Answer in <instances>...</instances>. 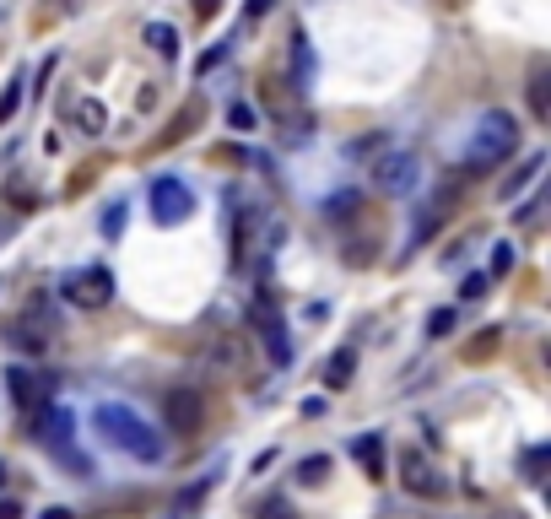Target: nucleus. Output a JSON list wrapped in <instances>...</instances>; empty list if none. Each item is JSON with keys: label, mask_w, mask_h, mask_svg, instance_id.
<instances>
[{"label": "nucleus", "mask_w": 551, "mask_h": 519, "mask_svg": "<svg viewBox=\"0 0 551 519\" xmlns=\"http://www.w3.org/2000/svg\"><path fill=\"white\" fill-rule=\"evenodd\" d=\"M92 428L103 433V444L125 449V455H136L146 465L163 460V433H157L152 422H146L136 406H125V401H103L98 411H92Z\"/></svg>", "instance_id": "1"}, {"label": "nucleus", "mask_w": 551, "mask_h": 519, "mask_svg": "<svg viewBox=\"0 0 551 519\" xmlns=\"http://www.w3.org/2000/svg\"><path fill=\"white\" fill-rule=\"evenodd\" d=\"M514 146H519V119L503 114V109H492V114L476 119V130H470L465 168H497V163H508V152H514Z\"/></svg>", "instance_id": "2"}, {"label": "nucleus", "mask_w": 551, "mask_h": 519, "mask_svg": "<svg viewBox=\"0 0 551 519\" xmlns=\"http://www.w3.org/2000/svg\"><path fill=\"white\" fill-rule=\"evenodd\" d=\"M60 292H65V303H76V309H109L114 276H109V265H82V271H71L60 282Z\"/></svg>", "instance_id": "3"}, {"label": "nucleus", "mask_w": 551, "mask_h": 519, "mask_svg": "<svg viewBox=\"0 0 551 519\" xmlns=\"http://www.w3.org/2000/svg\"><path fill=\"white\" fill-rule=\"evenodd\" d=\"M249 330L260 336V346H265V357H271L276 368H287L292 363V341H287V325H281V309L276 303H249Z\"/></svg>", "instance_id": "4"}, {"label": "nucleus", "mask_w": 551, "mask_h": 519, "mask_svg": "<svg viewBox=\"0 0 551 519\" xmlns=\"http://www.w3.org/2000/svg\"><path fill=\"white\" fill-rule=\"evenodd\" d=\"M152 211H157V222H168V228L190 222V217H195V195H190V184L173 179V173H163V179L152 184Z\"/></svg>", "instance_id": "5"}, {"label": "nucleus", "mask_w": 551, "mask_h": 519, "mask_svg": "<svg viewBox=\"0 0 551 519\" xmlns=\"http://www.w3.org/2000/svg\"><path fill=\"white\" fill-rule=\"evenodd\" d=\"M373 184H379L384 195H406V190H416V157L400 152V146H384L379 163H373Z\"/></svg>", "instance_id": "6"}, {"label": "nucleus", "mask_w": 551, "mask_h": 519, "mask_svg": "<svg viewBox=\"0 0 551 519\" xmlns=\"http://www.w3.org/2000/svg\"><path fill=\"white\" fill-rule=\"evenodd\" d=\"M200 417H206V401H200V390H190V384H179V390L163 395V422H168V433L190 438V433L200 428Z\"/></svg>", "instance_id": "7"}, {"label": "nucleus", "mask_w": 551, "mask_h": 519, "mask_svg": "<svg viewBox=\"0 0 551 519\" xmlns=\"http://www.w3.org/2000/svg\"><path fill=\"white\" fill-rule=\"evenodd\" d=\"M400 482H406L411 498H443V492H449V482H443V476H438L422 455H416V449H406V455H400Z\"/></svg>", "instance_id": "8"}, {"label": "nucleus", "mask_w": 551, "mask_h": 519, "mask_svg": "<svg viewBox=\"0 0 551 519\" xmlns=\"http://www.w3.org/2000/svg\"><path fill=\"white\" fill-rule=\"evenodd\" d=\"M524 98H530V119H535V125H546V119H551V65L546 60H535L530 82H524Z\"/></svg>", "instance_id": "9"}, {"label": "nucleus", "mask_w": 551, "mask_h": 519, "mask_svg": "<svg viewBox=\"0 0 551 519\" xmlns=\"http://www.w3.org/2000/svg\"><path fill=\"white\" fill-rule=\"evenodd\" d=\"M541 168H546V157H541V152H530V157H524V163L503 179V201H519V195L530 190L535 179H541Z\"/></svg>", "instance_id": "10"}, {"label": "nucleus", "mask_w": 551, "mask_h": 519, "mask_svg": "<svg viewBox=\"0 0 551 519\" xmlns=\"http://www.w3.org/2000/svg\"><path fill=\"white\" fill-rule=\"evenodd\" d=\"M352 455H357V465L373 476V482L384 476V438H379V433H362L357 444H352Z\"/></svg>", "instance_id": "11"}, {"label": "nucleus", "mask_w": 551, "mask_h": 519, "mask_svg": "<svg viewBox=\"0 0 551 519\" xmlns=\"http://www.w3.org/2000/svg\"><path fill=\"white\" fill-rule=\"evenodd\" d=\"M11 395H17V406H33V411L49 406V390L28 374V368H11Z\"/></svg>", "instance_id": "12"}, {"label": "nucleus", "mask_w": 551, "mask_h": 519, "mask_svg": "<svg viewBox=\"0 0 551 519\" xmlns=\"http://www.w3.org/2000/svg\"><path fill=\"white\" fill-rule=\"evenodd\" d=\"M449 206H454V195H449V190H443V195H438V201H433V206H427V211H422V217H416V244H422V238H433V233L443 228V217H449Z\"/></svg>", "instance_id": "13"}, {"label": "nucleus", "mask_w": 551, "mask_h": 519, "mask_svg": "<svg viewBox=\"0 0 551 519\" xmlns=\"http://www.w3.org/2000/svg\"><path fill=\"white\" fill-rule=\"evenodd\" d=\"M357 211H362V195H357V190H341V195H330V201H325V217L341 222V228L357 217Z\"/></svg>", "instance_id": "14"}, {"label": "nucleus", "mask_w": 551, "mask_h": 519, "mask_svg": "<svg viewBox=\"0 0 551 519\" xmlns=\"http://www.w3.org/2000/svg\"><path fill=\"white\" fill-rule=\"evenodd\" d=\"M206 492H211V476H206V482H195L190 492H179V498H173V509H168V519H190L200 503H206Z\"/></svg>", "instance_id": "15"}, {"label": "nucleus", "mask_w": 551, "mask_h": 519, "mask_svg": "<svg viewBox=\"0 0 551 519\" xmlns=\"http://www.w3.org/2000/svg\"><path fill=\"white\" fill-rule=\"evenodd\" d=\"M76 125H82V136H103V125H109V114H103V103L82 98V103H76Z\"/></svg>", "instance_id": "16"}, {"label": "nucleus", "mask_w": 551, "mask_h": 519, "mask_svg": "<svg viewBox=\"0 0 551 519\" xmlns=\"http://www.w3.org/2000/svg\"><path fill=\"white\" fill-rule=\"evenodd\" d=\"M146 44H152L163 60H173V55H179V33H173L168 22H152V28H146Z\"/></svg>", "instance_id": "17"}, {"label": "nucleus", "mask_w": 551, "mask_h": 519, "mask_svg": "<svg viewBox=\"0 0 551 519\" xmlns=\"http://www.w3.org/2000/svg\"><path fill=\"white\" fill-rule=\"evenodd\" d=\"M200 114H206V109H200V103H190V109H184L179 119H173V125H168V136H163V146H179L184 136H190V130H195V119Z\"/></svg>", "instance_id": "18"}, {"label": "nucleus", "mask_w": 551, "mask_h": 519, "mask_svg": "<svg viewBox=\"0 0 551 519\" xmlns=\"http://www.w3.org/2000/svg\"><path fill=\"white\" fill-rule=\"evenodd\" d=\"M352 368H357V357H352V352H335V357H330V368H325V384H330V390H341V384L352 379Z\"/></svg>", "instance_id": "19"}, {"label": "nucleus", "mask_w": 551, "mask_h": 519, "mask_svg": "<svg viewBox=\"0 0 551 519\" xmlns=\"http://www.w3.org/2000/svg\"><path fill=\"white\" fill-rule=\"evenodd\" d=\"M330 476V455H308L303 465H298V482H308V487H319Z\"/></svg>", "instance_id": "20"}, {"label": "nucleus", "mask_w": 551, "mask_h": 519, "mask_svg": "<svg viewBox=\"0 0 551 519\" xmlns=\"http://www.w3.org/2000/svg\"><path fill=\"white\" fill-rule=\"evenodd\" d=\"M227 125H233V130H244V136H249V130L260 125V114H254L249 103H233V109H227Z\"/></svg>", "instance_id": "21"}, {"label": "nucleus", "mask_w": 551, "mask_h": 519, "mask_svg": "<svg viewBox=\"0 0 551 519\" xmlns=\"http://www.w3.org/2000/svg\"><path fill=\"white\" fill-rule=\"evenodd\" d=\"M260 519H298V509H292L287 498H265L260 503Z\"/></svg>", "instance_id": "22"}, {"label": "nucleus", "mask_w": 551, "mask_h": 519, "mask_svg": "<svg viewBox=\"0 0 551 519\" xmlns=\"http://www.w3.org/2000/svg\"><path fill=\"white\" fill-rule=\"evenodd\" d=\"M6 201H11V206H38V195H33L22 179H6Z\"/></svg>", "instance_id": "23"}, {"label": "nucleus", "mask_w": 551, "mask_h": 519, "mask_svg": "<svg viewBox=\"0 0 551 519\" xmlns=\"http://www.w3.org/2000/svg\"><path fill=\"white\" fill-rule=\"evenodd\" d=\"M17 103H22V82H11L6 92H0V125H6L11 114H17Z\"/></svg>", "instance_id": "24"}, {"label": "nucleus", "mask_w": 551, "mask_h": 519, "mask_svg": "<svg viewBox=\"0 0 551 519\" xmlns=\"http://www.w3.org/2000/svg\"><path fill=\"white\" fill-rule=\"evenodd\" d=\"M514 271V244H497L492 249V276H508Z\"/></svg>", "instance_id": "25"}, {"label": "nucleus", "mask_w": 551, "mask_h": 519, "mask_svg": "<svg viewBox=\"0 0 551 519\" xmlns=\"http://www.w3.org/2000/svg\"><path fill=\"white\" fill-rule=\"evenodd\" d=\"M454 319H460L454 309H438L433 319H427V336H449V330H454Z\"/></svg>", "instance_id": "26"}, {"label": "nucleus", "mask_w": 551, "mask_h": 519, "mask_svg": "<svg viewBox=\"0 0 551 519\" xmlns=\"http://www.w3.org/2000/svg\"><path fill=\"white\" fill-rule=\"evenodd\" d=\"M497 341H503V330H497V325H492V330H481V336H476V341H470V352H476V357H487V352H492V346H497Z\"/></svg>", "instance_id": "27"}, {"label": "nucleus", "mask_w": 551, "mask_h": 519, "mask_svg": "<svg viewBox=\"0 0 551 519\" xmlns=\"http://www.w3.org/2000/svg\"><path fill=\"white\" fill-rule=\"evenodd\" d=\"M541 471H546V449H530V455H524V476L541 482Z\"/></svg>", "instance_id": "28"}, {"label": "nucleus", "mask_w": 551, "mask_h": 519, "mask_svg": "<svg viewBox=\"0 0 551 519\" xmlns=\"http://www.w3.org/2000/svg\"><path fill=\"white\" fill-rule=\"evenodd\" d=\"M125 228V206H109V217H103V233H119Z\"/></svg>", "instance_id": "29"}, {"label": "nucleus", "mask_w": 551, "mask_h": 519, "mask_svg": "<svg viewBox=\"0 0 551 519\" xmlns=\"http://www.w3.org/2000/svg\"><path fill=\"white\" fill-rule=\"evenodd\" d=\"M487 292V276H465V298H481Z\"/></svg>", "instance_id": "30"}, {"label": "nucleus", "mask_w": 551, "mask_h": 519, "mask_svg": "<svg viewBox=\"0 0 551 519\" xmlns=\"http://www.w3.org/2000/svg\"><path fill=\"white\" fill-rule=\"evenodd\" d=\"M271 6H276V0H249V17H265Z\"/></svg>", "instance_id": "31"}, {"label": "nucleus", "mask_w": 551, "mask_h": 519, "mask_svg": "<svg viewBox=\"0 0 551 519\" xmlns=\"http://www.w3.org/2000/svg\"><path fill=\"white\" fill-rule=\"evenodd\" d=\"M195 11L200 17H217V0H195Z\"/></svg>", "instance_id": "32"}, {"label": "nucleus", "mask_w": 551, "mask_h": 519, "mask_svg": "<svg viewBox=\"0 0 551 519\" xmlns=\"http://www.w3.org/2000/svg\"><path fill=\"white\" fill-rule=\"evenodd\" d=\"M0 519H22V509L17 503H0Z\"/></svg>", "instance_id": "33"}, {"label": "nucleus", "mask_w": 551, "mask_h": 519, "mask_svg": "<svg viewBox=\"0 0 551 519\" xmlns=\"http://www.w3.org/2000/svg\"><path fill=\"white\" fill-rule=\"evenodd\" d=\"M38 519H71V509H44Z\"/></svg>", "instance_id": "34"}, {"label": "nucleus", "mask_w": 551, "mask_h": 519, "mask_svg": "<svg viewBox=\"0 0 551 519\" xmlns=\"http://www.w3.org/2000/svg\"><path fill=\"white\" fill-rule=\"evenodd\" d=\"M0 487H6V465H0Z\"/></svg>", "instance_id": "35"}, {"label": "nucleus", "mask_w": 551, "mask_h": 519, "mask_svg": "<svg viewBox=\"0 0 551 519\" xmlns=\"http://www.w3.org/2000/svg\"><path fill=\"white\" fill-rule=\"evenodd\" d=\"M0 238H6V228H0Z\"/></svg>", "instance_id": "36"}]
</instances>
